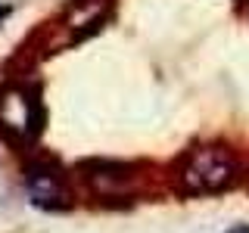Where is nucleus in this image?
<instances>
[{
	"mask_svg": "<svg viewBox=\"0 0 249 233\" xmlns=\"http://www.w3.org/2000/svg\"><path fill=\"white\" fill-rule=\"evenodd\" d=\"M44 121L41 87L28 78H6L0 84V134L19 146H31L44 134Z\"/></svg>",
	"mask_w": 249,
	"mask_h": 233,
	"instance_id": "nucleus-2",
	"label": "nucleus"
},
{
	"mask_svg": "<svg viewBox=\"0 0 249 233\" xmlns=\"http://www.w3.org/2000/svg\"><path fill=\"white\" fill-rule=\"evenodd\" d=\"M171 174L184 196H215L240 181V159L221 143H202L187 150Z\"/></svg>",
	"mask_w": 249,
	"mask_h": 233,
	"instance_id": "nucleus-1",
	"label": "nucleus"
},
{
	"mask_svg": "<svg viewBox=\"0 0 249 233\" xmlns=\"http://www.w3.org/2000/svg\"><path fill=\"white\" fill-rule=\"evenodd\" d=\"M81 181L100 202H134L146 193V177L131 162H109V159H90L81 168Z\"/></svg>",
	"mask_w": 249,
	"mask_h": 233,
	"instance_id": "nucleus-3",
	"label": "nucleus"
},
{
	"mask_svg": "<svg viewBox=\"0 0 249 233\" xmlns=\"http://www.w3.org/2000/svg\"><path fill=\"white\" fill-rule=\"evenodd\" d=\"M112 3L115 0H72L56 22V28L62 31L59 44L84 41V37L97 34L103 28V22L112 16Z\"/></svg>",
	"mask_w": 249,
	"mask_h": 233,
	"instance_id": "nucleus-5",
	"label": "nucleus"
},
{
	"mask_svg": "<svg viewBox=\"0 0 249 233\" xmlns=\"http://www.w3.org/2000/svg\"><path fill=\"white\" fill-rule=\"evenodd\" d=\"M25 193L31 205L44 212H66L75 205V190L69 174L50 159H35L25 168Z\"/></svg>",
	"mask_w": 249,
	"mask_h": 233,
	"instance_id": "nucleus-4",
	"label": "nucleus"
}]
</instances>
